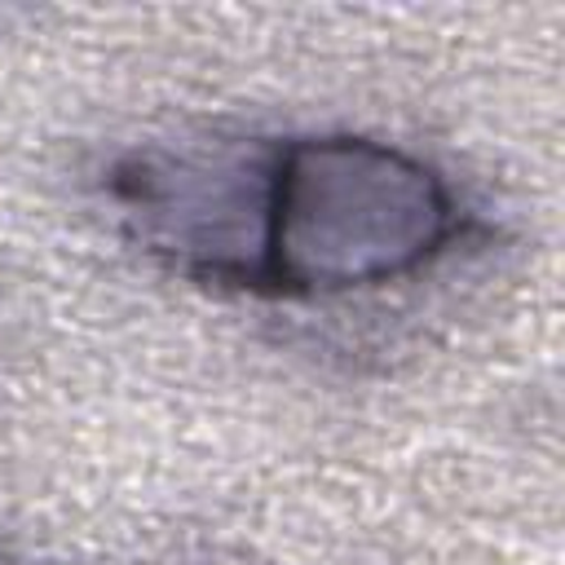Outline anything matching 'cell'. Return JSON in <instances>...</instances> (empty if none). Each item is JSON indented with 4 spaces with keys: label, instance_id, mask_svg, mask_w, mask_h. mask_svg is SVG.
Returning <instances> with one entry per match:
<instances>
[{
    "label": "cell",
    "instance_id": "1",
    "mask_svg": "<svg viewBox=\"0 0 565 565\" xmlns=\"http://www.w3.org/2000/svg\"><path fill=\"white\" fill-rule=\"evenodd\" d=\"M110 225L163 274L322 305L424 278L490 234L446 168L366 132H203L124 146Z\"/></svg>",
    "mask_w": 565,
    "mask_h": 565
},
{
    "label": "cell",
    "instance_id": "2",
    "mask_svg": "<svg viewBox=\"0 0 565 565\" xmlns=\"http://www.w3.org/2000/svg\"><path fill=\"white\" fill-rule=\"evenodd\" d=\"M0 565H26V561H22V556H18V552H9V547H4V543H0Z\"/></svg>",
    "mask_w": 565,
    "mask_h": 565
}]
</instances>
